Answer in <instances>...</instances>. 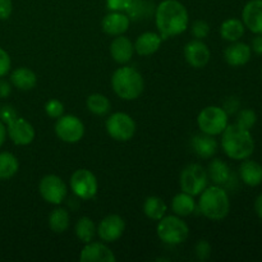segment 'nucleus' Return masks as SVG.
<instances>
[{
    "mask_svg": "<svg viewBox=\"0 0 262 262\" xmlns=\"http://www.w3.org/2000/svg\"><path fill=\"white\" fill-rule=\"evenodd\" d=\"M0 109H2V105H0Z\"/></svg>",
    "mask_w": 262,
    "mask_h": 262,
    "instance_id": "49530a36",
    "label": "nucleus"
},
{
    "mask_svg": "<svg viewBox=\"0 0 262 262\" xmlns=\"http://www.w3.org/2000/svg\"><path fill=\"white\" fill-rule=\"evenodd\" d=\"M197 124L202 133L210 136L222 135L228 125V114L220 106H206L200 112Z\"/></svg>",
    "mask_w": 262,
    "mask_h": 262,
    "instance_id": "423d86ee",
    "label": "nucleus"
},
{
    "mask_svg": "<svg viewBox=\"0 0 262 262\" xmlns=\"http://www.w3.org/2000/svg\"><path fill=\"white\" fill-rule=\"evenodd\" d=\"M7 125V135L12 140V142L17 146H27L35 140V128L26 119L18 115L13 120H10Z\"/></svg>",
    "mask_w": 262,
    "mask_h": 262,
    "instance_id": "f8f14e48",
    "label": "nucleus"
},
{
    "mask_svg": "<svg viewBox=\"0 0 262 262\" xmlns=\"http://www.w3.org/2000/svg\"><path fill=\"white\" fill-rule=\"evenodd\" d=\"M71 189L78 199L91 200L97 194L99 183L92 171L89 169H78L71 177Z\"/></svg>",
    "mask_w": 262,
    "mask_h": 262,
    "instance_id": "1a4fd4ad",
    "label": "nucleus"
},
{
    "mask_svg": "<svg viewBox=\"0 0 262 262\" xmlns=\"http://www.w3.org/2000/svg\"><path fill=\"white\" fill-rule=\"evenodd\" d=\"M242 22L256 35H262V0H250L242 10Z\"/></svg>",
    "mask_w": 262,
    "mask_h": 262,
    "instance_id": "dca6fc26",
    "label": "nucleus"
},
{
    "mask_svg": "<svg viewBox=\"0 0 262 262\" xmlns=\"http://www.w3.org/2000/svg\"><path fill=\"white\" fill-rule=\"evenodd\" d=\"M239 176L243 183L247 186H260L262 183V165L257 161L250 160V158L246 159L239 166Z\"/></svg>",
    "mask_w": 262,
    "mask_h": 262,
    "instance_id": "4be33fe9",
    "label": "nucleus"
},
{
    "mask_svg": "<svg viewBox=\"0 0 262 262\" xmlns=\"http://www.w3.org/2000/svg\"><path fill=\"white\" fill-rule=\"evenodd\" d=\"M257 122V114L252 109H242L237 115V123L235 124L245 129L250 130Z\"/></svg>",
    "mask_w": 262,
    "mask_h": 262,
    "instance_id": "2f4dec72",
    "label": "nucleus"
},
{
    "mask_svg": "<svg viewBox=\"0 0 262 262\" xmlns=\"http://www.w3.org/2000/svg\"><path fill=\"white\" fill-rule=\"evenodd\" d=\"M55 135L66 143H77L84 136V124L76 115H61L55 123Z\"/></svg>",
    "mask_w": 262,
    "mask_h": 262,
    "instance_id": "9b49d317",
    "label": "nucleus"
},
{
    "mask_svg": "<svg viewBox=\"0 0 262 262\" xmlns=\"http://www.w3.org/2000/svg\"><path fill=\"white\" fill-rule=\"evenodd\" d=\"M211 245L205 239L199 241L196 247H194V253H196L197 258H199L200 261L209 260L210 256H211Z\"/></svg>",
    "mask_w": 262,
    "mask_h": 262,
    "instance_id": "f704fd0d",
    "label": "nucleus"
},
{
    "mask_svg": "<svg viewBox=\"0 0 262 262\" xmlns=\"http://www.w3.org/2000/svg\"><path fill=\"white\" fill-rule=\"evenodd\" d=\"M155 23L163 40L176 37L188 28L189 15L178 0H164L155 12Z\"/></svg>",
    "mask_w": 262,
    "mask_h": 262,
    "instance_id": "f257e3e1",
    "label": "nucleus"
},
{
    "mask_svg": "<svg viewBox=\"0 0 262 262\" xmlns=\"http://www.w3.org/2000/svg\"><path fill=\"white\" fill-rule=\"evenodd\" d=\"M192 148L199 158L211 159L217 151V142L214 136L201 133V135H196L193 137Z\"/></svg>",
    "mask_w": 262,
    "mask_h": 262,
    "instance_id": "412c9836",
    "label": "nucleus"
},
{
    "mask_svg": "<svg viewBox=\"0 0 262 262\" xmlns=\"http://www.w3.org/2000/svg\"><path fill=\"white\" fill-rule=\"evenodd\" d=\"M10 92H12V83L0 78V97L5 99V97L9 96Z\"/></svg>",
    "mask_w": 262,
    "mask_h": 262,
    "instance_id": "a19ab883",
    "label": "nucleus"
},
{
    "mask_svg": "<svg viewBox=\"0 0 262 262\" xmlns=\"http://www.w3.org/2000/svg\"><path fill=\"white\" fill-rule=\"evenodd\" d=\"M239 100L237 99V97H228L227 101L224 102V106H223V109L227 112V114H234L235 112L238 110V107H239Z\"/></svg>",
    "mask_w": 262,
    "mask_h": 262,
    "instance_id": "ea45409f",
    "label": "nucleus"
},
{
    "mask_svg": "<svg viewBox=\"0 0 262 262\" xmlns=\"http://www.w3.org/2000/svg\"><path fill=\"white\" fill-rule=\"evenodd\" d=\"M12 0H0V20H7L12 15Z\"/></svg>",
    "mask_w": 262,
    "mask_h": 262,
    "instance_id": "58836bf2",
    "label": "nucleus"
},
{
    "mask_svg": "<svg viewBox=\"0 0 262 262\" xmlns=\"http://www.w3.org/2000/svg\"><path fill=\"white\" fill-rule=\"evenodd\" d=\"M71 224L69 212L63 207H56L49 215V228L56 234H61L66 232Z\"/></svg>",
    "mask_w": 262,
    "mask_h": 262,
    "instance_id": "cd10ccee",
    "label": "nucleus"
},
{
    "mask_svg": "<svg viewBox=\"0 0 262 262\" xmlns=\"http://www.w3.org/2000/svg\"><path fill=\"white\" fill-rule=\"evenodd\" d=\"M156 233L161 242L166 245L177 246L186 242L189 235V228L186 222L178 215H169L159 220Z\"/></svg>",
    "mask_w": 262,
    "mask_h": 262,
    "instance_id": "39448f33",
    "label": "nucleus"
},
{
    "mask_svg": "<svg viewBox=\"0 0 262 262\" xmlns=\"http://www.w3.org/2000/svg\"><path fill=\"white\" fill-rule=\"evenodd\" d=\"M135 0H106V7L112 12H124L128 10Z\"/></svg>",
    "mask_w": 262,
    "mask_h": 262,
    "instance_id": "c9c22d12",
    "label": "nucleus"
},
{
    "mask_svg": "<svg viewBox=\"0 0 262 262\" xmlns=\"http://www.w3.org/2000/svg\"><path fill=\"white\" fill-rule=\"evenodd\" d=\"M161 36L156 32H143L136 40L135 51L141 56H148L155 54L161 45Z\"/></svg>",
    "mask_w": 262,
    "mask_h": 262,
    "instance_id": "aec40b11",
    "label": "nucleus"
},
{
    "mask_svg": "<svg viewBox=\"0 0 262 262\" xmlns=\"http://www.w3.org/2000/svg\"><path fill=\"white\" fill-rule=\"evenodd\" d=\"M81 262H115L114 252L106 245L100 242H90L84 245L79 255Z\"/></svg>",
    "mask_w": 262,
    "mask_h": 262,
    "instance_id": "2eb2a0df",
    "label": "nucleus"
},
{
    "mask_svg": "<svg viewBox=\"0 0 262 262\" xmlns=\"http://www.w3.org/2000/svg\"><path fill=\"white\" fill-rule=\"evenodd\" d=\"M209 176L206 169L200 164H189L182 170L179 184L182 191L191 196H199L207 187Z\"/></svg>",
    "mask_w": 262,
    "mask_h": 262,
    "instance_id": "0eeeda50",
    "label": "nucleus"
},
{
    "mask_svg": "<svg viewBox=\"0 0 262 262\" xmlns=\"http://www.w3.org/2000/svg\"><path fill=\"white\" fill-rule=\"evenodd\" d=\"M106 132L113 140L119 142H127L135 136L136 122L130 115L125 113H114L105 123Z\"/></svg>",
    "mask_w": 262,
    "mask_h": 262,
    "instance_id": "6e6552de",
    "label": "nucleus"
},
{
    "mask_svg": "<svg viewBox=\"0 0 262 262\" xmlns=\"http://www.w3.org/2000/svg\"><path fill=\"white\" fill-rule=\"evenodd\" d=\"M17 117V110H15V107L12 106V105H4V106H2V109H0V120H2L4 124H8L10 120H13Z\"/></svg>",
    "mask_w": 262,
    "mask_h": 262,
    "instance_id": "4c0bfd02",
    "label": "nucleus"
},
{
    "mask_svg": "<svg viewBox=\"0 0 262 262\" xmlns=\"http://www.w3.org/2000/svg\"><path fill=\"white\" fill-rule=\"evenodd\" d=\"M125 230V222L120 215L112 214L105 216L97 225L96 232L100 239L106 243L115 242L123 235Z\"/></svg>",
    "mask_w": 262,
    "mask_h": 262,
    "instance_id": "ddd939ff",
    "label": "nucleus"
},
{
    "mask_svg": "<svg viewBox=\"0 0 262 262\" xmlns=\"http://www.w3.org/2000/svg\"><path fill=\"white\" fill-rule=\"evenodd\" d=\"M12 67V61H10V56L7 51L3 48H0V78L7 76Z\"/></svg>",
    "mask_w": 262,
    "mask_h": 262,
    "instance_id": "e433bc0d",
    "label": "nucleus"
},
{
    "mask_svg": "<svg viewBox=\"0 0 262 262\" xmlns=\"http://www.w3.org/2000/svg\"><path fill=\"white\" fill-rule=\"evenodd\" d=\"M7 125L0 120V148L4 145L5 140H7Z\"/></svg>",
    "mask_w": 262,
    "mask_h": 262,
    "instance_id": "37998d69",
    "label": "nucleus"
},
{
    "mask_svg": "<svg viewBox=\"0 0 262 262\" xmlns=\"http://www.w3.org/2000/svg\"><path fill=\"white\" fill-rule=\"evenodd\" d=\"M191 32L192 35L194 36V38H197V40H204V38H206L210 33L209 23H207L206 20L202 19L194 20V22L192 23Z\"/></svg>",
    "mask_w": 262,
    "mask_h": 262,
    "instance_id": "72a5a7b5",
    "label": "nucleus"
},
{
    "mask_svg": "<svg viewBox=\"0 0 262 262\" xmlns=\"http://www.w3.org/2000/svg\"><path fill=\"white\" fill-rule=\"evenodd\" d=\"M194 209H196V202H194L193 196L183 191L181 193L176 194L173 201H171V210H173L174 214L181 217L192 215Z\"/></svg>",
    "mask_w": 262,
    "mask_h": 262,
    "instance_id": "a878e982",
    "label": "nucleus"
},
{
    "mask_svg": "<svg viewBox=\"0 0 262 262\" xmlns=\"http://www.w3.org/2000/svg\"><path fill=\"white\" fill-rule=\"evenodd\" d=\"M86 106L92 114L102 117V115H106L110 112L112 102H110V100L105 95L92 94L87 97Z\"/></svg>",
    "mask_w": 262,
    "mask_h": 262,
    "instance_id": "7c9ffc66",
    "label": "nucleus"
},
{
    "mask_svg": "<svg viewBox=\"0 0 262 262\" xmlns=\"http://www.w3.org/2000/svg\"><path fill=\"white\" fill-rule=\"evenodd\" d=\"M253 53H256L257 55H262V35H257L252 40V45H251Z\"/></svg>",
    "mask_w": 262,
    "mask_h": 262,
    "instance_id": "79ce46f5",
    "label": "nucleus"
},
{
    "mask_svg": "<svg viewBox=\"0 0 262 262\" xmlns=\"http://www.w3.org/2000/svg\"><path fill=\"white\" fill-rule=\"evenodd\" d=\"M261 76H262V69H261Z\"/></svg>",
    "mask_w": 262,
    "mask_h": 262,
    "instance_id": "a18cd8bd",
    "label": "nucleus"
},
{
    "mask_svg": "<svg viewBox=\"0 0 262 262\" xmlns=\"http://www.w3.org/2000/svg\"><path fill=\"white\" fill-rule=\"evenodd\" d=\"M222 147L233 160H246L255 151V140L248 129L237 124H228L222 133Z\"/></svg>",
    "mask_w": 262,
    "mask_h": 262,
    "instance_id": "f03ea898",
    "label": "nucleus"
},
{
    "mask_svg": "<svg viewBox=\"0 0 262 262\" xmlns=\"http://www.w3.org/2000/svg\"><path fill=\"white\" fill-rule=\"evenodd\" d=\"M19 170V161L13 154L0 152V181L13 178Z\"/></svg>",
    "mask_w": 262,
    "mask_h": 262,
    "instance_id": "c85d7f7f",
    "label": "nucleus"
},
{
    "mask_svg": "<svg viewBox=\"0 0 262 262\" xmlns=\"http://www.w3.org/2000/svg\"><path fill=\"white\" fill-rule=\"evenodd\" d=\"M184 58L189 66L200 69L207 66L211 58V51L204 41L196 38L184 46Z\"/></svg>",
    "mask_w": 262,
    "mask_h": 262,
    "instance_id": "4468645a",
    "label": "nucleus"
},
{
    "mask_svg": "<svg viewBox=\"0 0 262 262\" xmlns=\"http://www.w3.org/2000/svg\"><path fill=\"white\" fill-rule=\"evenodd\" d=\"M130 25L129 15L123 12H112L104 17L101 22L102 31L109 36H120L127 32Z\"/></svg>",
    "mask_w": 262,
    "mask_h": 262,
    "instance_id": "f3484780",
    "label": "nucleus"
},
{
    "mask_svg": "<svg viewBox=\"0 0 262 262\" xmlns=\"http://www.w3.org/2000/svg\"><path fill=\"white\" fill-rule=\"evenodd\" d=\"M135 45L125 36H115L110 43V55L118 64H127L132 60Z\"/></svg>",
    "mask_w": 262,
    "mask_h": 262,
    "instance_id": "6ab92c4d",
    "label": "nucleus"
},
{
    "mask_svg": "<svg viewBox=\"0 0 262 262\" xmlns=\"http://www.w3.org/2000/svg\"><path fill=\"white\" fill-rule=\"evenodd\" d=\"M38 192L48 204L59 206L67 199L68 187L60 177L55 174H48L40 181Z\"/></svg>",
    "mask_w": 262,
    "mask_h": 262,
    "instance_id": "9d476101",
    "label": "nucleus"
},
{
    "mask_svg": "<svg viewBox=\"0 0 262 262\" xmlns=\"http://www.w3.org/2000/svg\"><path fill=\"white\" fill-rule=\"evenodd\" d=\"M207 176L214 182V184H216V186H224V184H227L230 181L232 173H230V168L228 166L227 163H224L220 159H214L209 164Z\"/></svg>",
    "mask_w": 262,
    "mask_h": 262,
    "instance_id": "b1692460",
    "label": "nucleus"
},
{
    "mask_svg": "<svg viewBox=\"0 0 262 262\" xmlns=\"http://www.w3.org/2000/svg\"><path fill=\"white\" fill-rule=\"evenodd\" d=\"M199 209L201 214L210 220L219 222L225 219L230 210V200L227 191L216 184L206 187L200 193Z\"/></svg>",
    "mask_w": 262,
    "mask_h": 262,
    "instance_id": "7ed1b4c3",
    "label": "nucleus"
},
{
    "mask_svg": "<svg viewBox=\"0 0 262 262\" xmlns=\"http://www.w3.org/2000/svg\"><path fill=\"white\" fill-rule=\"evenodd\" d=\"M45 113L48 117L54 118V119H58L61 115L64 114V105L63 102L59 101L56 99L49 100L45 104Z\"/></svg>",
    "mask_w": 262,
    "mask_h": 262,
    "instance_id": "473e14b6",
    "label": "nucleus"
},
{
    "mask_svg": "<svg viewBox=\"0 0 262 262\" xmlns=\"http://www.w3.org/2000/svg\"><path fill=\"white\" fill-rule=\"evenodd\" d=\"M10 83L20 91H30L37 83V76L30 68L20 67L10 73Z\"/></svg>",
    "mask_w": 262,
    "mask_h": 262,
    "instance_id": "5701e85b",
    "label": "nucleus"
},
{
    "mask_svg": "<svg viewBox=\"0 0 262 262\" xmlns=\"http://www.w3.org/2000/svg\"><path fill=\"white\" fill-rule=\"evenodd\" d=\"M74 232H76V237L84 245L92 242L95 235L97 234L96 225H95L94 220L90 219L89 216H83L78 219V222L76 223Z\"/></svg>",
    "mask_w": 262,
    "mask_h": 262,
    "instance_id": "c756f323",
    "label": "nucleus"
},
{
    "mask_svg": "<svg viewBox=\"0 0 262 262\" xmlns=\"http://www.w3.org/2000/svg\"><path fill=\"white\" fill-rule=\"evenodd\" d=\"M245 31L246 26L243 25L242 20L237 19V18H229L220 26V36L230 42L239 41V38L245 35Z\"/></svg>",
    "mask_w": 262,
    "mask_h": 262,
    "instance_id": "393cba45",
    "label": "nucleus"
},
{
    "mask_svg": "<svg viewBox=\"0 0 262 262\" xmlns=\"http://www.w3.org/2000/svg\"><path fill=\"white\" fill-rule=\"evenodd\" d=\"M166 210H168V206L164 202V200L158 196L147 197L145 200V204H143V212H145V215L148 219L155 220V222H159L161 217L165 216Z\"/></svg>",
    "mask_w": 262,
    "mask_h": 262,
    "instance_id": "bb28decb",
    "label": "nucleus"
},
{
    "mask_svg": "<svg viewBox=\"0 0 262 262\" xmlns=\"http://www.w3.org/2000/svg\"><path fill=\"white\" fill-rule=\"evenodd\" d=\"M255 211L257 214V216L262 220V193L256 199L255 201Z\"/></svg>",
    "mask_w": 262,
    "mask_h": 262,
    "instance_id": "c03bdc74",
    "label": "nucleus"
},
{
    "mask_svg": "<svg viewBox=\"0 0 262 262\" xmlns=\"http://www.w3.org/2000/svg\"><path fill=\"white\" fill-rule=\"evenodd\" d=\"M251 55H252V49L250 45L245 42L235 41L232 45L228 46L224 51L225 61L230 67H242L250 61Z\"/></svg>",
    "mask_w": 262,
    "mask_h": 262,
    "instance_id": "a211bd4d",
    "label": "nucleus"
},
{
    "mask_svg": "<svg viewBox=\"0 0 262 262\" xmlns=\"http://www.w3.org/2000/svg\"><path fill=\"white\" fill-rule=\"evenodd\" d=\"M112 87L117 96L129 101L141 96L145 89V82L137 69L124 66L113 73Z\"/></svg>",
    "mask_w": 262,
    "mask_h": 262,
    "instance_id": "20e7f679",
    "label": "nucleus"
}]
</instances>
